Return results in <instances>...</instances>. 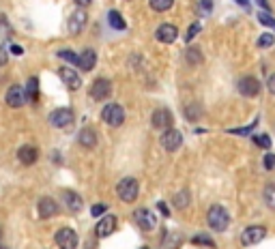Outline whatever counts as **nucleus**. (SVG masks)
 Instances as JSON below:
<instances>
[{
	"instance_id": "nucleus-1",
	"label": "nucleus",
	"mask_w": 275,
	"mask_h": 249,
	"mask_svg": "<svg viewBox=\"0 0 275 249\" xmlns=\"http://www.w3.org/2000/svg\"><path fill=\"white\" fill-rule=\"evenodd\" d=\"M207 221H209V226H211L215 232H224L226 228L230 226V215H228V211H226L224 206L213 204L211 208H209Z\"/></svg>"
},
{
	"instance_id": "nucleus-2",
	"label": "nucleus",
	"mask_w": 275,
	"mask_h": 249,
	"mask_svg": "<svg viewBox=\"0 0 275 249\" xmlns=\"http://www.w3.org/2000/svg\"><path fill=\"white\" fill-rule=\"evenodd\" d=\"M116 194L123 202H133L138 198V194H140V185H138V181L133 176H127V179H123L116 185Z\"/></svg>"
},
{
	"instance_id": "nucleus-3",
	"label": "nucleus",
	"mask_w": 275,
	"mask_h": 249,
	"mask_svg": "<svg viewBox=\"0 0 275 249\" xmlns=\"http://www.w3.org/2000/svg\"><path fill=\"white\" fill-rule=\"evenodd\" d=\"M101 118H103V123L110 125V127H120L125 120V110L120 108L118 103H110V106L103 108Z\"/></svg>"
},
{
	"instance_id": "nucleus-4",
	"label": "nucleus",
	"mask_w": 275,
	"mask_h": 249,
	"mask_svg": "<svg viewBox=\"0 0 275 249\" xmlns=\"http://www.w3.org/2000/svg\"><path fill=\"white\" fill-rule=\"evenodd\" d=\"M74 123V110L71 108H58L50 114V125H54L56 129H62V127H69Z\"/></svg>"
},
{
	"instance_id": "nucleus-5",
	"label": "nucleus",
	"mask_w": 275,
	"mask_h": 249,
	"mask_svg": "<svg viewBox=\"0 0 275 249\" xmlns=\"http://www.w3.org/2000/svg\"><path fill=\"white\" fill-rule=\"evenodd\" d=\"M151 123L155 129H172V123H174V118H172V112H170L168 108H159L153 112V116H151Z\"/></svg>"
},
{
	"instance_id": "nucleus-6",
	"label": "nucleus",
	"mask_w": 275,
	"mask_h": 249,
	"mask_svg": "<svg viewBox=\"0 0 275 249\" xmlns=\"http://www.w3.org/2000/svg\"><path fill=\"white\" fill-rule=\"evenodd\" d=\"M56 245L60 249H76L78 247V234L71 228H60L56 232Z\"/></svg>"
},
{
	"instance_id": "nucleus-7",
	"label": "nucleus",
	"mask_w": 275,
	"mask_h": 249,
	"mask_svg": "<svg viewBox=\"0 0 275 249\" xmlns=\"http://www.w3.org/2000/svg\"><path fill=\"white\" fill-rule=\"evenodd\" d=\"M264 236H266V228H262V226H249V228H245L243 234H241V243H243L245 247L258 245Z\"/></svg>"
},
{
	"instance_id": "nucleus-8",
	"label": "nucleus",
	"mask_w": 275,
	"mask_h": 249,
	"mask_svg": "<svg viewBox=\"0 0 275 249\" xmlns=\"http://www.w3.org/2000/svg\"><path fill=\"white\" fill-rule=\"evenodd\" d=\"M112 95V84H110V79H95L93 86H91V97L95 101H103V99H108Z\"/></svg>"
},
{
	"instance_id": "nucleus-9",
	"label": "nucleus",
	"mask_w": 275,
	"mask_h": 249,
	"mask_svg": "<svg viewBox=\"0 0 275 249\" xmlns=\"http://www.w3.org/2000/svg\"><path fill=\"white\" fill-rule=\"evenodd\" d=\"M181 144H183V135L176 131V129H166L164 135H161V146H164L168 152L179 150Z\"/></svg>"
},
{
	"instance_id": "nucleus-10",
	"label": "nucleus",
	"mask_w": 275,
	"mask_h": 249,
	"mask_svg": "<svg viewBox=\"0 0 275 249\" xmlns=\"http://www.w3.org/2000/svg\"><path fill=\"white\" fill-rule=\"evenodd\" d=\"M239 93L243 95V97H256V95L260 93V82L252 75L241 77L239 79Z\"/></svg>"
},
{
	"instance_id": "nucleus-11",
	"label": "nucleus",
	"mask_w": 275,
	"mask_h": 249,
	"mask_svg": "<svg viewBox=\"0 0 275 249\" xmlns=\"http://www.w3.org/2000/svg\"><path fill=\"white\" fill-rule=\"evenodd\" d=\"M135 221H138V226H140L142 230H155V226H157L155 215H153L149 208H138V211H135Z\"/></svg>"
},
{
	"instance_id": "nucleus-12",
	"label": "nucleus",
	"mask_w": 275,
	"mask_h": 249,
	"mask_svg": "<svg viewBox=\"0 0 275 249\" xmlns=\"http://www.w3.org/2000/svg\"><path fill=\"white\" fill-rule=\"evenodd\" d=\"M58 75H60V79L64 82V86H67L69 91H78V88L82 86V82H80V75L71 67H62L58 71Z\"/></svg>"
},
{
	"instance_id": "nucleus-13",
	"label": "nucleus",
	"mask_w": 275,
	"mask_h": 249,
	"mask_svg": "<svg viewBox=\"0 0 275 249\" xmlns=\"http://www.w3.org/2000/svg\"><path fill=\"white\" fill-rule=\"evenodd\" d=\"M24 101H26V91L22 86H11L7 91V103H9V108H22Z\"/></svg>"
},
{
	"instance_id": "nucleus-14",
	"label": "nucleus",
	"mask_w": 275,
	"mask_h": 249,
	"mask_svg": "<svg viewBox=\"0 0 275 249\" xmlns=\"http://www.w3.org/2000/svg\"><path fill=\"white\" fill-rule=\"evenodd\" d=\"M39 217L41 219H50V217H54L56 213H58V204H56V200L52 198H41L39 200Z\"/></svg>"
},
{
	"instance_id": "nucleus-15",
	"label": "nucleus",
	"mask_w": 275,
	"mask_h": 249,
	"mask_svg": "<svg viewBox=\"0 0 275 249\" xmlns=\"http://www.w3.org/2000/svg\"><path fill=\"white\" fill-rule=\"evenodd\" d=\"M176 37H179V28L172 26V24H161L157 28V39L161 43H172L176 41Z\"/></svg>"
},
{
	"instance_id": "nucleus-16",
	"label": "nucleus",
	"mask_w": 275,
	"mask_h": 249,
	"mask_svg": "<svg viewBox=\"0 0 275 249\" xmlns=\"http://www.w3.org/2000/svg\"><path fill=\"white\" fill-rule=\"evenodd\" d=\"M18 159L24 165H32L39 159V150L32 146V144H24V146L18 150Z\"/></svg>"
},
{
	"instance_id": "nucleus-17",
	"label": "nucleus",
	"mask_w": 275,
	"mask_h": 249,
	"mask_svg": "<svg viewBox=\"0 0 275 249\" xmlns=\"http://www.w3.org/2000/svg\"><path fill=\"white\" fill-rule=\"evenodd\" d=\"M116 230V217L114 215H106L103 219L97 223V236H110Z\"/></svg>"
},
{
	"instance_id": "nucleus-18",
	"label": "nucleus",
	"mask_w": 275,
	"mask_h": 249,
	"mask_svg": "<svg viewBox=\"0 0 275 249\" xmlns=\"http://www.w3.org/2000/svg\"><path fill=\"white\" fill-rule=\"evenodd\" d=\"M62 198H64V204H67V208H69L71 213H80V211H82V198H80L76 191H64Z\"/></svg>"
},
{
	"instance_id": "nucleus-19",
	"label": "nucleus",
	"mask_w": 275,
	"mask_h": 249,
	"mask_svg": "<svg viewBox=\"0 0 275 249\" xmlns=\"http://www.w3.org/2000/svg\"><path fill=\"white\" fill-rule=\"evenodd\" d=\"M84 24H86V13H84V11H76V13L69 18V33H71V35H78L80 30L84 28Z\"/></svg>"
},
{
	"instance_id": "nucleus-20",
	"label": "nucleus",
	"mask_w": 275,
	"mask_h": 249,
	"mask_svg": "<svg viewBox=\"0 0 275 249\" xmlns=\"http://www.w3.org/2000/svg\"><path fill=\"white\" fill-rule=\"evenodd\" d=\"M95 62H97V54H95V50H84L82 54H80V62H78V65L82 67L84 71H91V69L95 67Z\"/></svg>"
},
{
	"instance_id": "nucleus-21",
	"label": "nucleus",
	"mask_w": 275,
	"mask_h": 249,
	"mask_svg": "<svg viewBox=\"0 0 275 249\" xmlns=\"http://www.w3.org/2000/svg\"><path fill=\"white\" fill-rule=\"evenodd\" d=\"M78 142L82 144V146H86V148H93L95 144H97V135H95V131L93 129H82L80 131V135H78Z\"/></svg>"
},
{
	"instance_id": "nucleus-22",
	"label": "nucleus",
	"mask_w": 275,
	"mask_h": 249,
	"mask_svg": "<svg viewBox=\"0 0 275 249\" xmlns=\"http://www.w3.org/2000/svg\"><path fill=\"white\" fill-rule=\"evenodd\" d=\"M108 22H110V26L114 30H125V20H123V15H120L118 11H110L108 13Z\"/></svg>"
},
{
	"instance_id": "nucleus-23",
	"label": "nucleus",
	"mask_w": 275,
	"mask_h": 249,
	"mask_svg": "<svg viewBox=\"0 0 275 249\" xmlns=\"http://www.w3.org/2000/svg\"><path fill=\"white\" fill-rule=\"evenodd\" d=\"M37 95H39V82L35 77H30L26 84V101H35Z\"/></svg>"
},
{
	"instance_id": "nucleus-24",
	"label": "nucleus",
	"mask_w": 275,
	"mask_h": 249,
	"mask_svg": "<svg viewBox=\"0 0 275 249\" xmlns=\"http://www.w3.org/2000/svg\"><path fill=\"white\" fill-rule=\"evenodd\" d=\"M185 56H187V62H189V65H200V62H202V52H200V47H189Z\"/></svg>"
},
{
	"instance_id": "nucleus-25",
	"label": "nucleus",
	"mask_w": 275,
	"mask_h": 249,
	"mask_svg": "<svg viewBox=\"0 0 275 249\" xmlns=\"http://www.w3.org/2000/svg\"><path fill=\"white\" fill-rule=\"evenodd\" d=\"M264 202L271 211H275V185H266L264 187Z\"/></svg>"
},
{
	"instance_id": "nucleus-26",
	"label": "nucleus",
	"mask_w": 275,
	"mask_h": 249,
	"mask_svg": "<svg viewBox=\"0 0 275 249\" xmlns=\"http://www.w3.org/2000/svg\"><path fill=\"white\" fill-rule=\"evenodd\" d=\"M174 206H176V208L189 206V191H179V194L174 196Z\"/></svg>"
},
{
	"instance_id": "nucleus-27",
	"label": "nucleus",
	"mask_w": 275,
	"mask_h": 249,
	"mask_svg": "<svg viewBox=\"0 0 275 249\" xmlns=\"http://www.w3.org/2000/svg\"><path fill=\"white\" fill-rule=\"evenodd\" d=\"M149 3H151V7L155 11H168L170 7L174 5V0H149Z\"/></svg>"
},
{
	"instance_id": "nucleus-28",
	"label": "nucleus",
	"mask_w": 275,
	"mask_h": 249,
	"mask_svg": "<svg viewBox=\"0 0 275 249\" xmlns=\"http://www.w3.org/2000/svg\"><path fill=\"white\" fill-rule=\"evenodd\" d=\"M258 22H260L262 26H269V28H273V30H275V18H273L271 13H266V11L258 13Z\"/></svg>"
},
{
	"instance_id": "nucleus-29",
	"label": "nucleus",
	"mask_w": 275,
	"mask_h": 249,
	"mask_svg": "<svg viewBox=\"0 0 275 249\" xmlns=\"http://www.w3.org/2000/svg\"><path fill=\"white\" fill-rule=\"evenodd\" d=\"M185 116H187L189 120H198L202 116L200 106H196V103H193V106H187V108H185Z\"/></svg>"
},
{
	"instance_id": "nucleus-30",
	"label": "nucleus",
	"mask_w": 275,
	"mask_h": 249,
	"mask_svg": "<svg viewBox=\"0 0 275 249\" xmlns=\"http://www.w3.org/2000/svg\"><path fill=\"white\" fill-rule=\"evenodd\" d=\"M254 142H256L260 148H271V138H269L266 133H262V135H254Z\"/></svg>"
},
{
	"instance_id": "nucleus-31",
	"label": "nucleus",
	"mask_w": 275,
	"mask_h": 249,
	"mask_svg": "<svg viewBox=\"0 0 275 249\" xmlns=\"http://www.w3.org/2000/svg\"><path fill=\"white\" fill-rule=\"evenodd\" d=\"M58 58L69 60V62H80V56H76L71 50H62V52H58Z\"/></svg>"
},
{
	"instance_id": "nucleus-32",
	"label": "nucleus",
	"mask_w": 275,
	"mask_h": 249,
	"mask_svg": "<svg viewBox=\"0 0 275 249\" xmlns=\"http://www.w3.org/2000/svg\"><path fill=\"white\" fill-rule=\"evenodd\" d=\"M273 43H275V37L269 35V33L262 35V37H260V41H258V45H260V47H271Z\"/></svg>"
},
{
	"instance_id": "nucleus-33",
	"label": "nucleus",
	"mask_w": 275,
	"mask_h": 249,
	"mask_svg": "<svg viewBox=\"0 0 275 249\" xmlns=\"http://www.w3.org/2000/svg\"><path fill=\"white\" fill-rule=\"evenodd\" d=\"M200 28H202V26H200V24H198V22H196V24H191V28L187 30V39H185V41H187V43H189V41H191V39H193V37H196V35L200 33Z\"/></svg>"
},
{
	"instance_id": "nucleus-34",
	"label": "nucleus",
	"mask_w": 275,
	"mask_h": 249,
	"mask_svg": "<svg viewBox=\"0 0 275 249\" xmlns=\"http://www.w3.org/2000/svg\"><path fill=\"white\" fill-rule=\"evenodd\" d=\"M193 243H196V245L202 243V245H207V247H215V243L209 236H196V238H193Z\"/></svg>"
},
{
	"instance_id": "nucleus-35",
	"label": "nucleus",
	"mask_w": 275,
	"mask_h": 249,
	"mask_svg": "<svg viewBox=\"0 0 275 249\" xmlns=\"http://www.w3.org/2000/svg\"><path fill=\"white\" fill-rule=\"evenodd\" d=\"M106 211H108V206H106V204H95L91 213H93L95 217H101V215H103V213H106Z\"/></svg>"
},
{
	"instance_id": "nucleus-36",
	"label": "nucleus",
	"mask_w": 275,
	"mask_h": 249,
	"mask_svg": "<svg viewBox=\"0 0 275 249\" xmlns=\"http://www.w3.org/2000/svg\"><path fill=\"white\" fill-rule=\"evenodd\" d=\"M211 7H213V0H200V11L202 13H209Z\"/></svg>"
},
{
	"instance_id": "nucleus-37",
	"label": "nucleus",
	"mask_w": 275,
	"mask_h": 249,
	"mask_svg": "<svg viewBox=\"0 0 275 249\" xmlns=\"http://www.w3.org/2000/svg\"><path fill=\"white\" fill-rule=\"evenodd\" d=\"M273 165H275V155H271V152H269V155L264 157V168H266V170H273Z\"/></svg>"
},
{
	"instance_id": "nucleus-38",
	"label": "nucleus",
	"mask_w": 275,
	"mask_h": 249,
	"mask_svg": "<svg viewBox=\"0 0 275 249\" xmlns=\"http://www.w3.org/2000/svg\"><path fill=\"white\" fill-rule=\"evenodd\" d=\"M266 88H269L271 95H275V73H271L269 79H266Z\"/></svg>"
},
{
	"instance_id": "nucleus-39",
	"label": "nucleus",
	"mask_w": 275,
	"mask_h": 249,
	"mask_svg": "<svg viewBox=\"0 0 275 249\" xmlns=\"http://www.w3.org/2000/svg\"><path fill=\"white\" fill-rule=\"evenodd\" d=\"M256 5H258V7H262V9H264L266 13L271 11V5H269V0H256Z\"/></svg>"
},
{
	"instance_id": "nucleus-40",
	"label": "nucleus",
	"mask_w": 275,
	"mask_h": 249,
	"mask_svg": "<svg viewBox=\"0 0 275 249\" xmlns=\"http://www.w3.org/2000/svg\"><path fill=\"white\" fill-rule=\"evenodd\" d=\"M7 65V50H5V45H0V67Z\"/></svg>"
},
{
	"instance_id": "nucleus-41",
	"label": "nucleus",
	"mask_w": 275,
	"mask_h": 249,
	"mask_svg": "<svg viewBox=\"0 0 275 249\" xmlns=\"http://www.w3.org/2000/svg\"><path fill=\"white\" fill-rule=\"evenodd\" d=\"M159 211H161V213H164V215H166V217H168V215H170V211H168V206H166V204H164V202H159Z\"/></svg>"
},
{
	"instance_id": "nucleus-42",
	"label": "nucleus",
	"mask_w": 275,
	"mask_h": 249,
	"mask_svg": "<svg viewBox=\"0 0 275 249\" xmlns=\"http://www.w3.org/2000/svg\"><path fill=\"white\" fill-rule=\"evenodd\" d=\"M93 0H76V5H80V7H86V5H91Z\"/></svg>"
},
{
	"instance_id": "nucleus-43",
	"label": "nucleus",
	"mask_w": 275,
	"mask_h": 249,
	"mask_svg": "<svg viewBox=\"0 0 275 249\" xmlns=\"http://www.w3.org/2000/svg\"><path fill=\"white\" fill-rule=\"evenodd\" d=\"M11 50H13V54H22V47H20V45H13Z\"/></svg>"
},
{
	"instance_id": "nucleus-44",
	"label": "nucleus",
	"mask_w": 275,
	"mask_h": 249,
	"mask_svg": "<svg viewBox=\"0 0 275 249\" xmlns=\"http://www.w3.org/2000/svg\"><path fill=\"white\" fill-rule=\"evenodd\" d=\"M237 5H241V7H247V0H237Z\"/></svg>"
},
{
	"instance_id": "nucleus-45",
	"label": "nucleus",
	"mask_w": 275,
	"mask_h": 249,
	"mask_svg": "<svg viewBox=\"0 0 275 249\" xmlns=\"http://www.w3.org/2000/svg\"><path fill=\"white\" fill-rule=\"evenodd\" d=\"M0 238H3V230H0Z\"/></svg>"
},
{
	"instance_id": "nucleus-46",
	"label": "nucleus",
	"mask_w": 275,
	"mask_h": 249,
	"mask_svg": "<svg viewBox=\"0 0 275 249\" xmlns=\"http://www.w3.org/2000/svg\"><path fill=\"white\" fill-rule=\"evenodd\" d=\"M0 249H7V247H3V245H0Z\"/></svg>"
},
{
	"instance_id": "nucleus-47",
	"label": "nucleus",
	"mask_w": 275,
	"mask_h": 249,
	"mask_svg": "<svg viewBox=\"0 0 275 249\" xmlns=\"http://www.w3.org/2000/svg\"><path fill=\"white\" fill-rule=\"evenodd\" d=\"M142 249H149V247H142Z\"/></svg>"
}]
</instances>
